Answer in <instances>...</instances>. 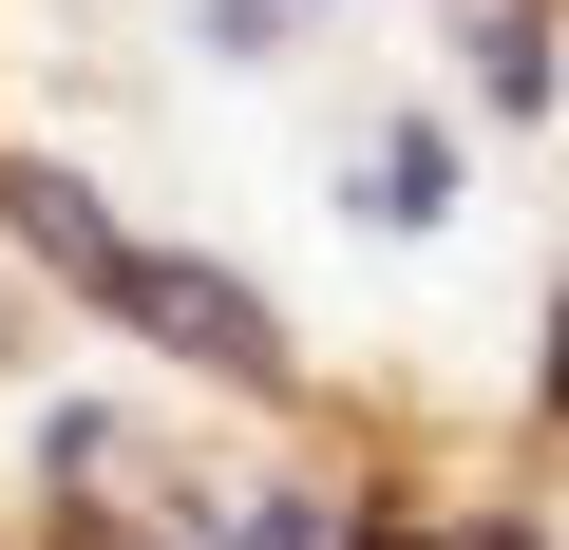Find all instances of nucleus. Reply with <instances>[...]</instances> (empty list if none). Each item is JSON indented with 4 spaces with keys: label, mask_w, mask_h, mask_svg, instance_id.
I'll use <instances>...</instances> for the list:
<instances>
[{
    "label": "nucleus",
    "mask_w": 569,
    "mask_h": 550,
    "mask_svg": "<svg viewBox=\"0 0 569 550\" xmlns=\"http://www.w3.org/2000/svg\"><path fill=\"white\" fill-rule=\"evenodd\" d=\"M114 304H133L152 342H190V361L266 380V304H247V286H209V266H171V247H114Z\"/></svg>",
    "instance_id": "f257e3e1"
},
{
    "label": "nucleus",
    "mask_w": 569,
    "mask_h": 550,
    "mask_svg": "<svg viewBox=\"0 0 569 550\" xmlns=\"http://www.w3.org/2000/svg\"><path fill=\"white\" fill-rule=\"evenodd\" d=\"M20 228L77 266V286H114V228H96V190H58V171H20Z\"/></svg>",
    "instance_id": "f03ea898"
},
{
    "label": "nucleus",
    "mask_w": 569,
    "mask_h": 550,
    "mask_svg": "<svg viewBox=\"0 0 569 550\" xmlns=\"http://www.w3.org/2000/svg\"><path fill=\"white\" fill-rule=\"evenodd\" d=\"M550 399H569V323H550Z\"/></svg>",
    "instance_id": "7ed1b4c3"
},
{
    "label": "nucleus",
    "mask_w": 569,
    "mask_h": 550,
    "mask_svg": "<svg viewBox=\"0 0 569 550\" xmlns=\"http://www.w3.org/2000/svg\"><path fill=\"white\" fill-rule=\"evenodd\" d=\"M475 550H531V531H475Z\"/></svg>",
    "instance_id": "20e7f679"
}]
</instances>
